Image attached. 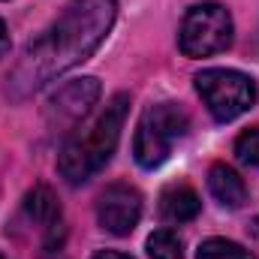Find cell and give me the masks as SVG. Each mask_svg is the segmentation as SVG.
Instances as JSON below:
<instances>
[{
	"label": "cell",
	"mask_w": 259,
	"mask_h": 259,
	"mask_svg": "<svg viewBox=\"0 0 259 259\" xmlns=\"http://www.w3.org/2000/svg\"><path fill=\"white\" fill-rule=\"evenodd\" d=\"M196 91L217 121H235L256 103V84L238 69H205L196 75Z\"/></svg>",
	"instance_id": "cell-4"
},
{
	"label": "cell",
	"mask_w": 259,
	"mask_h": 259,
	"mask_svg": "<svg viewBox=\"0 0 259 259\" xmlns=\"http://www.w3.org/2000/svg\"><path fill=\"white\" fill-rule=\"evenodd\" d=\"M142 217V193L130 184L106 187L97 202V220L112 235H130Z\"/></svg>",
	"instance_id": "cell-6"
},
{
	"label": "cell",
	"mask_w": 259,
	"mask_h": 259,
	"mask_svg": "<svg viewBox=\"0 0 259 259\" xmlns=\"http://www.w3.org/2000/svg\"><path fill=\"white\" fill-rule=\"evenodd\" d=\"M199 214V196L187 184H169L160 193V217L166 223H187Z\"/></svg>",
	"instance_id": "cell-8"
},
{
	"label": "cell",
	"mask_w": 259,
	"mask_h": 259,
	"mask_svg": "<svg viewBox=\"0 0 259 259\" xmlns=\"http://www.w3.org/2000/svg\"><path fill=\"white\" fill-rule=\"evenodd\" d=\"M208 190H211V196H214L223 208H241L244 199H247V187H244L241 175L232 172V169L223 166V163L211 166V172H208Z\"/></svg>",
	"instance_id": "cell-10"
},
{
	"label": "cell",
	"mask_w": 259,
	"mask_h": 259,
	"mask_svg": "<svg viewBox=\"0 0 259 259\" xmlns=\"http://www.w3.org/2000/svg\"><path fill=\"white\" fill-rule=\"evenodd\" d=\"M148 256L151 259H184V241L172 229H157L148 238Z\"/></svg>",
	"instance_id": "cell-11"
},
{
	"label": "cell",
	"mask_w": 259,
	"mask_h": 259,
	"mask_svg": "<svg viewBox=\"0 0 259 259\" xmlns=\"http://www.w3.org/2000/svg\"><path fill=\"white\" fill-rule=\"evenodd\" d=\"M100 100V81L97 78H75L64 84L52 103H49V118L55 127H78V121L91 112V106Z\"/></svg>",
	"instance_id": "cell-7"
},
{
	"label": "cell",
	"mask_w": 259,
	"mask_h": 259,
	"mask_svg": "<svg viewBox=\"0 0 259 259\" xmlns=\"http://www.w3.org/2000/svg\"><path fill=\"white\" fill-rule=\"evenodd\" d=\"M9 52V30H6V24H3V18H0V58Z\"/></svg>",
	"instance_id": "cell-14"
},
{
	"label": "cell",
	"mask_w": 259,
	"mask_h": 259,
	"mask_svg": "<svg viewBox=\"0 0 259 259\" xmlns=\"http://www.w3.org/2000/svg\"><path fill=\"white\" fill-rule=\"evenodd\" d=\"M94 259H133L127 253H118V250H103V253H97Z\"/></svg>",
	"instance_id": "cell-15"
},
{
	"label": "cell",
	"mask_w": 259,
	"mask_h": 259,
	"mask_svg": "<svg viewBox=\"0 0 259 259\" xmlns=\"http://www.w3.org/2000/svg\"><path fill=\"white\" fill-rule=\"evenodd\" d=\"M24 211H27V217H30L33 223H39V229H42L49 238L61 229V205H58L55 193H52L46 184L33 187L30 193L24 196Z\"/></svg>",
	"instance_id": "cell-9"
},
{
	"label": "cell",
	"mask_w": 259,
	"mask_h": 259,
	"mask_svg": "<svg viewBox=\"0 0 259 259\" xmlns=\"http://www.w3.org/2000/svg\"><path fill=\"white\" fill-rule=\"evenodd\" d=\"M118 15L115 0H72L61 12V18L27 46L24 58L12 69L9 88L15 97H24L55 75H61L75 64L88 61L103 39L109 36Z\"/></svg>",
	"instance_id": "cell-1"
},
{
	"label": "cell",
	"mask_w": 259,
	"mask_h": 259,
	"mask_svg": "<svg viewBox=\"0 0 259 259\" xmlns=\"http://www.w3.org/2000/svg\"><path fill=\"white\" fill-rule=\"evenodd\" d=\"M187 133V112L175 103H157L145 109L136 139H133V157L142 169H157L172 154L175 142Z\"/></svg>",
	"instance_id": "cell-3"
},
{
	"label": "cell",
	"mask_w": 259,
	"mask_h": 259,
	"mask_svg": "<svg viewBox=\"0 0 259 259\" xmlns=\"http://www.w3.org/2000/svg\"><path fill=\"white\" fill-rule=\"evenodd\" d=\"M232 42V15L220 3H199L193 6L178 33V46L187 58H211Z\"/></svg>",
	"instance_id": "cell-5"
},
{
	"label": "cell",
	"mask_w": 259,
	"mask_h": 259,
	"mask_svg": "<svg viewBox=\"0 0 259 259\" xmlns=\"http://www.w3.org/2000/svg\"><path fill=\"white\" fill-rule=\"evenodd\" d=\"M127 106L130 100L124 94H118L115 100L106 103V109L91 124H81L69 133V139L61 148V157H58V169L69 184L91 181L112 160L124 121H127Z\"/></svg>",
	"instance_id": "cell-2"
},
{
	"label": "cell",
	"mask_w": 259,
	"mask_h": 259,
	"mask_svg": "<svg viewBox=\"0 0 259 259\" xmlns=\"http://www.w3.org/2000/svg\"><path fill=\"white\" fill-rule=\"evenodd\" d=\"M235 157H238L244 166L259 169V127L247 130V133L238 136V142H235Z\"/></svg>",
	"instance_id": "cell-13"
},
{
	"label": "cell",
	"mask_w": 259,
	"mask_h": 259,
	"mask_svg": "<svg viewBox=\"0 0 259 259\" xmlns=\"http://www.w3.org/2000/svg\"><path fill=\"white\" fill-rule=\"evenodd\" d=\"M196 259H253V253L244 250V247L235 244V241H226V238H208V241L199 247Z\"/></svg>",
	"instance_id": "cell-12"
}]
</instances>
